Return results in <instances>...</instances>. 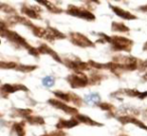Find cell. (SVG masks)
Segmentation results:
<instances>
[{"instance_id": "7a4b0ae2", "label": "cell", "mask_w": 147, "mask_h": 136, "mask_svg": "<svg viewBox=\"0 0 147 136\" xmlns=\"http://www.w3.org/2000/svg\"><path fill=\"white\" fill-rule=\"evenodd\" d=\"M100 99L99 98V96L97 95V94H91V95H87L86 97H85V100H86L87 102H93V101H98V100Z\"/></svg>"}, {"instance_id": "6da1fadb", "label": "cell", "mask_w": 147, "mask_h": 136, "mask_svg": "<svg viewBox=\"0 0 147 136\" xmlns=\"http://www.w3.org/2000/svg\"><path fill=\"white\" fill-rule=\"evenodd\" d=\"M42 84L45 86H47V87H51V86L55 84V80L51 77H47L42 80Z\"/></svg>"}]
</instances>
